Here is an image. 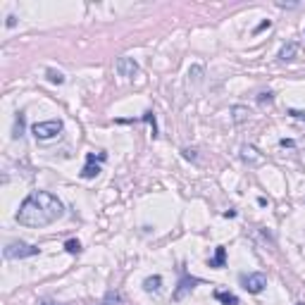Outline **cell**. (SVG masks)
Returning a JSON list of instances; mask_svg holds the SVG:
<instances>
[{
	"mask_svg": "<svg viewBox=\"0 0 305 305\" xmlns=\"http://www.w3.org/2000/svg\"><path fill=\"white\" fill-rule=\"evenodd\" d=\"M62 215H64V205L57 195H53L50 191H31L17 210V222L38 229L57 222Z\"/></svg>",
	"mask_w": 305,
	"mask_h": 305,
	"instance_id": "6da1fadb",
	"label": "cell"
},
{
	"mask_svg": "<svg viewBox=\"0 0 305 305\" xmlns=\"http://www.w3.org/2000/svg\"><path fill=\"white\" fill-rule=\"evenodd\" d=\"M62 129H64V124H62L60 119H48V122H36V124L31 127V134L38 141H48V139L60 136Z\"/></svg>",
	"mask_w": 305,
	"mask_h": 305,
	"instance_id": "7a4b0ae2",
	"label": "cell"
},
{
	"mask_svg": "<svg viewBox=\"0 0 305 305\" xmlns=\"http://www.w3.org/2000/svg\"><path fill=\"white\" fill-rule=\"evenodd\" d=\"M41 250L36 248V246H31V243H24V241H12V243H7L5 250H2V255L7 257V260H24V257H33V255H38Z\"/></svg>",
	"mask_w": 305,
	"mask_h": 305,
	"instance_id": "3957f363",
	"label": "cell"
},
{
	"mask_svg": "<svg viewBox=\"0 0 305 305\" xmlns=\"http://www.w3.org/2000/svg\"><path fill=\"white\" fill-rule=\"evenodd\" d=\"M114 72H117L122 79H134V77L141 72V67L134 57L122 55V57H117V62H114Z\"/></svg>",
	"mask_w": 305,
	"mask_h": 305,
	"instance_id": "277c9868",
	"label": "cell"
},
{
	"mask_svg": "<svg viewBox=\"0 0 305 305\" xmlns=\"http://www.w3.org/2000/svg\"><path fill=\"white\" fill-rule=\"evenodd\" d=\"M241 284L248 293H262L265 286H267V277L262 272H250V274H243L241 277Z\"/></svg>",
	"mask_w": 305,
	"mask_h": 305,
	"instance_id": "5b68a950",
	"label": "cell"
},
{
	"mask_svg": "<svg viewBox=\"0 0 305 305\" xmlns=\"http://www.w3.org/2000/svg\"><path fill=\"white\" fill-rule=\"evenodd\" d=\"M198 284H200V279H198V277H189V274H184L181 281H179V289L174 291V296H172V298H174V301H181L189 291H193Z\"/></svg>",
	"mask_w": 305,
	"mask_h": 305,
	"instance_id": "8992f818",
	"label": "cell"
},
{
	"mask_svg": "<svg viewBox=\"0 0 305 305\" xmlns=\"http://www.w3.org/2000/svg\"><path fill=\"white\" fill-rule=\"evenodd\" d=\"M98 174H100V165H96V155L88 153L86 155V165L81 169V179H96Z\"/></svg>",
	"mask_w": 305,
	"mask_h": 305,
	"instance_id": "52a82bcc",
	"label": "cell"
},
{
	"mask_svg": "<svg viewBox=\"0 0 305 305\" xmlns=\"http://www.w3.org/2000/svg\"><path fill=\"white\" fill-rule=\"evenodd\" d=\"M298 50H301V46H298L296 41H289V43L279 50V60H281V62H291V60L298 57Z\"/></svg>",
	"mask_w": 305,
	"mask_h": 305,
	"instance_id": "ba28073f",
	"label": "cell"
},
{
	"mask_svg": "<svg viewBox=\"0 0 305 305\" xmlns=\"http://www.w3.org/2000/svg\"><path fill=\"white\" fill-rule=\"evenodd\" d=\"M143 289L148 291V293H158L160 289H162V277L160 274H155V277H148L143 281Z\"/></svg>",
	"mask_w": 305,
	"mask_h": 305,
	"instance_id": "9c48e42d",
	"label": "cell"
},
{
	"mask_svg": "<svg viewBox=\"0 0 305 305\" xmlns=\"http://www.w3.org/2000/svg\"><path fill=\"white\" fill-rule=\"evenodd\" d=\"M224 260H226V250H224V246H217L215 257H212V260H208V265H210V267H215V270H222Z\"/></svg>",
	"mask_w": 305,
	"mask_h": 305,
	"instance_id": "30bf717a",
	"label": "cell"
},
{
	"mask_svg": "<svg viewBox=\"0 0 305 305\" xmlns=\"http://www.w3.org/2000/svg\"><path fill=\"white\" fill-rule=\"evenodd\" d=\"M241 158H243V160H246V162H253V165H255V162H260V160H262V158H260V155H257V150H255V148H253V145H243V148H241Z\"/></svg>",
	"mask_w": 305,
	"mask_h": 305,
	"instance_id": "8fae6325",
	"label": "cell"
},
{
	"mask_svg": "<svg viewBox=\"0 0 305 305\" xmlns=\"http://www.w3.org/2000/svg\"><path fill=\"white\" fill-rule=\"evenodd\" d=\"M15 139H22L24 136V112H17L15 117V131H12Z\"/></svg>",
	"mask_w": 305,
	"mask_h": 305,
	"instance_id": "7c38bea8",
	"label": "cell"
},
{
	"mask_svg": "<svg viewBox=\"0 0 305 305\" xmlns=\"http://www.w3.org/2000/svg\"><path fill=\"white\" fill-rule=\"evenodd\" d=\"M215 298L224 305H239V298L234 293H226V291H215Z\"/></svg>",
	"mask_w": 305,
	"mask_h": 305,
	"instance_id": "4fadbf2b",
	"label": "cell"
},
{
	"mask_svg": "<svg viewBox=\"0 0 305 305\" xmlns=\"http://www.w3.org/2000/svg\"><path fill=\"white\" fill-rule=\"evenodd\" d=\"M234 124H241V122H246V119H248V108H243V105H236V108H234Z\"/></svg>",
	"mask_w": 305,
	"mask_h": 305,
	"instance_id": "5bb4252c",
	"label": "cell"
},
{
	"mask_svg": "<svg viewBox=\"0 0 305 305\" xmlns=\"http://www.w3.org/2000/svg\"><path fill=\"white\" fill-rule=\"evenodd\" d=\"M46 77H48V81H50V83H57V86H60V83H64V74H62L60 69H48V72H46Z\"/></svg>",
	"mask_w": 305,
	"mask_h": 305,
	"instance_id": "9a60e30c",
	"label": "cell"
},
{
	"mask_svg": "<svg viewBox=\"0 0 305 305\" xmlns=\"http://www.w3.org/2000/svg\"><path fill=\"white\" fill-rule=\"evenodd\" d=\"M200 74H203V67H198V64L189 69V79H191L193 83H198V81H200Z\"/></svg>",
	"mask_w": 305,
	"mask_h": 305,
	"instance_id": "2e32d148",
	"label": "cell"
},
{
	"mask_svg": "<svg viewBox=\"0 0 305 305\" xmlns=\"http://www.w3.org/2000/svg\"><path fill=\"white\" fill-rule=\"evenodd\" d=\"M272 100H274V93H272V91H267V93H260V96H257V103H260V105H265V103L270 105Z\"/></svg>",
	"mask_w": 305,
	"mask_h": 305,
	"instance_id": "e0dca14e",
	"label": "cell"
},
{
	"mask_svg": "<svg viewBox=\"0 0 305 305\" xmlns=\"http://www.w3.org/2000/svg\"><path fill=\"white\" fill-rule=\"evenodd\" d=\"M64 248L69 250V253H79V250H81V243L72 239V241H67V243H64Z\"/></svg>",
	"mask_w": 305,
	"mask_h": 305,
	"instance_id": "ac0fdd59",
	"label": "cell"
},
{
	"mask_svg": "<svg viewBox=\"0 0 305 305\" xmlns=\"http://www.w3.org/2000/svg\"><path fill=\"white\" fill-rule=\"evenodd\" d=\"M112 303H119V293H108V296H105V301H103V303L100 305H112Z\"/></svg>",
	"mask_w": 305,
	"mask_h": 305,
	"instance_id": "d6986e66",
	"label": "cell"
},
{
	"mask_svg": "<svg viewBox=\"0 0 305 305\" xmlns=\"http://www.w3.org/2000/svg\"><path fill=\"white\" fill-rule=\"evenodd\" d=\"M5 27H7V29H15V27H17V17H15V15H7V19H5Z\"/></svg>",
	"mask_w": 305,
	"mask_h": 305,
	"instance_id": "ffe728a7",
	"label": "cell"
},
{
	"mask_svg": "<svg viewBox=\"0 0 305 305\" xmlns=\"http://www.w3.org/2000/svg\"><path fill=\"white\" fill-rule=\"evenodd\" d=\"M279 145H281V148H296V141H291V139H281V141H279Z\"/></svg>",
	"mask_w": 305,
	"mask_h": 305,
	"instance_id": "44dd1931",
	"label": "cell"
},
{
	"mask_svg": "<svg viewBox=\"0 0 305 305\" xmlns=\"http://www.w3.org/2000/svg\"><path fill=\"white\" fill-rule=\"evenodd\" d=\"M289 114L293 119H305V110H289Z\"/></svg>",
	"mask_w": 305,
	"mask_h": 305,
	"instance_id": "7402d4cb",
	"label": "cell"
},
{
	"mask_svg": "<svg viewBox=\"0 0 305 305\" xmlns=\"http://www.w3.org/2000/svg\"><path fill=\"white\" fill-rule=\"evenodd\" d=\"M181 153H184V158H186V160H193V162H195V150H189V148H184Z\"/></svg>",
	"mask_w": 305,
	"mask_h": 305,
	"instance_id": "603a6c76",
	"label": "cell"
},
{
	"mask_svg": "<svg viewBox=\"0 0 305 305\" xmlns=\"http://www.w3.org/2000/svg\"><path fill=\"white\" fill-rule=\"evenodd\" d=\"M272 27V22H270V19H265V22H262V24H260V27L255 29V33H260V31H262V29H270Z\"/></svg>",
	"mask_w": 305,
	"mask_h": 305,
	"instance_id": "cb8c5ba5",
	"label": "cell"
},
{
	"mask_svg": "<svg viewBox=\"0 0 305 305\" xmlns=\"http://www.w3.org/2000/svg\"><path fill=\"white\" fill-rule=\"evenodd\" d=\"M38 305H60V303H53V301H41Z\"/></svg>",
	"mask_w": 305,
	"mask_h": 305,
	"instance_id": "d4e9b609",
	"label": "cell"
},
{
	"mask_svg": "<svg viewBox=\"0 0 305 305\" xmlns=\"http://www.w3.org/2000/svg\"><path fill=\"white\" fill-rule=\"evenodd\" d=\"M296 305H305V303H296Z\"/></svg>",
	"mask_w": 305,
	"mask_h": 305,
	"instance_id": "484cf974",
	"label": "cell"
}]
</instances>
